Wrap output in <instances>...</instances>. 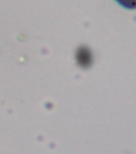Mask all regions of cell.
<instances>
[{
  "mask_svg": "<svg viewBox=\"0 0 136 154\" xmlns=\"http://www.w3.org/2000/svg\"><path fill=\"white\" fill-rule=\"evenodd\" d=\"M122 7L127 9H135L136 0H115Z\"/></svg>",
  "mask_w": 136,
  "mask_h": 154,
  "instance_id": "1",
  "label": "cell"
}]
</instances>
